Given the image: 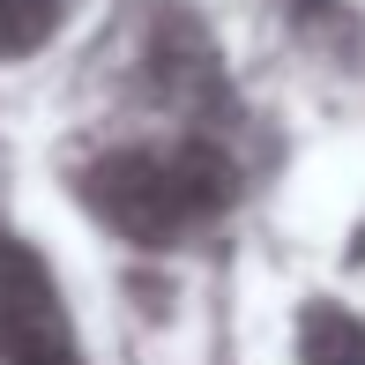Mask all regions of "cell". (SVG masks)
Instances as JSON below:
<instances>
[{
  "mask_svg": "<svg viewBox=\"0 0 365 365\" xmlns=\"http://www.w3.org/2000/svg\"><path fill=\"white\" fill-rule=\"evenodd\" d=\"M82 202L135 246H172L231 202V157L209 142L172 149H112L82 172Z\"/></svg>",
  "mask_w": 365,
  "mask_h": 365,
  "instance_id": "1",
  "label": "cell"
},
{
  "mask_svg": "<svg viewBox=\"0 0 365 365\" xmlns=\"http://www.w3.org/2000/svg\"><path fill=\"white\" fill-rule=\"evenodd\" d=\"M68 0H0V60H30L60 38Z\"/></svg>",
  "mask_w": 365,
  "mask_h": 365,
  "instance_id": "4",
  "label": "cell"
},
{
  "mask_svg": "<svg viewBox=\"0 0 365 365\" xmlns=\"http://www.w3.org/2000/svg\"><path fill=\"white\" fill-rule=\"evenodd\" d=\"M0 365H82L68 298L23 239H0Z\"/></svg>",
  "mask_w": 365,
  "mask_h": 365,
  "instance_id": "2",
  "label": "cell"
},
{
  "mask_svg": "<svg viewBox=\"0 0 365 365\" xmlns=\"http://www.w3.org/2000/svg\"><path fill=\"white\" fill-rule=\"evenodd\" d=\"M298 365H365V321L351 306H306V321H298Z\"/></svg>",
  "mask_w": 365,
  "mask_h": 365,
  "instance_id": "3",
  "label": "cell"
}]
</instances>
